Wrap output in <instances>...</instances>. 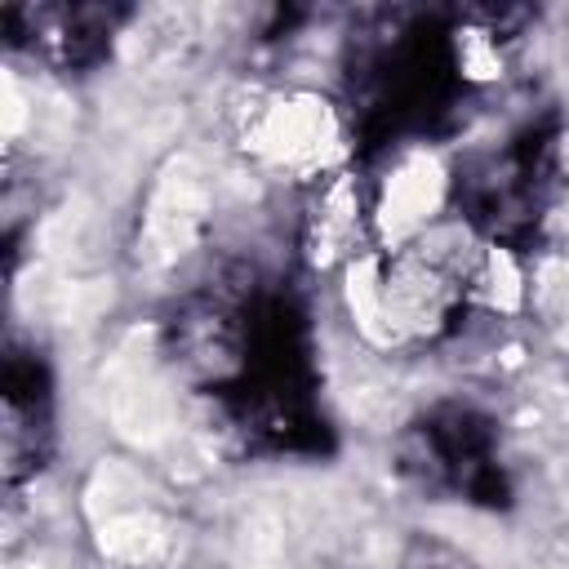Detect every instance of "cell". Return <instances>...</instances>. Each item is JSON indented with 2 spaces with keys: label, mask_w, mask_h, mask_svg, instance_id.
Wrapping results in <instances>:
<instances>
[{
  "label": "cell",
  "mask_w": 569,
  "mask_h": 569,
  "mask_svg": "<svg viewBox=\"0 0 569 569\" xmlns=\"http://www.w3.org/2000/svg\"><path fill=\"white\" fill-rule=\"evenodd\" d=\"M244 138L271 156V160H284V164H316L325 160V147L333 142V120L325 111V102L316 98H262L258 111L249 116L244 124Z\"/></svg>",
  "instance_id": "cell-1"
}]
</instances>
